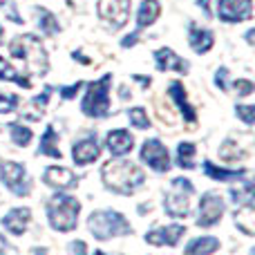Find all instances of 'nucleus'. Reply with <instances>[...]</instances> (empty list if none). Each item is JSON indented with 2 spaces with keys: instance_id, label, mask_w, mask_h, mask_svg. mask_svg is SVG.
I'll return each mask as SVG.
<instances>
[{
  "instance_id": "24",
  "label": "nucleus",
  "mask_w": 255,
  "mask_h": 255,
  "mask_svg": "<svg viewBox=\"0 0 255 255\" xmlns=\"http://www.w3.org/2000/svg\"><path fill=\"white\" fill-rule=\"evenodd\" d=\"M0 79H2V81H13V83H18L20 88H25V90L31 88V81L27 79V76L18 74V72L13 70L11 63L4 61V58H0Z\"/></svg>"
},
{
  "instance_id": "32",
  "label": "nucleus",
  "mask_w": 255,
  "mask_h": 255,
  "mask_svg": "<svg viewBox=\"0 0 255 255\" xmlns=\"http://www.w3.org/2000/svg\"><path fill=\"white\" fill-rule=\"evenodd\" d=\"M235 112H238V117L244 121V124L251 126L255 121V108L253 106H238V110H235Z\"/></svg>"
},
{
  "instance_id": "3",
  "label": "nucleus",
  "mask_w": 255,
  "mask_h": 255,
  "mask_svg": "<svg viewBox=\"0 0 255 255\" xmlns=\"http://www.w3.org/2000/svg\"><path fill=\"white\" fill-rule=\"evenodd\" d=\"M79 211H81V204L76 202V197H70L65 193H58L49 199L47 204V215L49 222L56 231H67L76 229V220H79Z\"/></svg>"
},
{
  "instance_id": "15",
  "label": "nucleus",
  "mask_w": 255,
  "mask_h": 255,
  "mask_svg": "<svg viewBox=\"0 0 255 255\" xmlns=\"http://www.w3.org/2000/svg\"><path fill=\"white\" fill-rule=\"evenodd\" d=\"M45 184L54 186V188H70V186L76 184V177L70 168H61V166H52L45 170L43 175Z\"/></svg>"
},
{
  "instance_id": "2",
  "label": "nucleus",
  "mask_w": 255,
  "mask_h": 255,
  "mask_svg": "<svg viewBox=\"0 0 255 255\" xmlns=\"http://www.w3.org/2000/svg\"><path fill=\"white\" fill-rule=\"evenodd\" d=\"M103 184L110 190L121 195H130L136 186L143 184V170L139 166H134L132 161H126V159H115V161H108L101 170Z\"/></svg>"
},
{
  "instance_id": "13",
  "label": "nucleus",
  "mask_w": 255,
  "mask_h": 255,
  "mask_svg": "<svg viewBox=\"0 0 255 255\" xmlns=\"http://www.w3.org/2000/svg\"><path fill=\"white\" fill-rule=\"evenodd\" d=\"M29 220H31L29 208H13V211H9L7 215L2 217V226L11 235H22L27 231Z\"/></svg>"
},
{
  "instance_id": "10",
  "label": "nucleus",
  "mask_w": 255,
  "mask_h": 255,
  "mask_svg": "<svg viewBox=\"0 0 255 255\" xmlns=\"http://www.w3.org/2000/svg\"><path fill=\"white\" fill-rule=\"evenodd\" d=\"M224 215V199L215 193H206L199 202V217L197 224L199 226H213L222 220Z\"/></svg>"
},
{
  "instance_id": "20",
  "label": "nucleus",
  "mask_w": 255,
  "mask_h": 255,
  "mask_svg": "<svg viewBox=\"0 0 255 255\" xmlns=\"http://www.w3.org/2000/svg\"><path fill=\"white\" fill-rule=\"evenodd\" d=\"M159 13H161V7H159L157 0H143L139 7V16H136V27L143 29V27L152 25L159 18Z\"/></svg>"
},
{
  "instance_id": "42",
  "label": "nucleus",
  "mask_w": 255,
  "mask_h": 255,
  "mask_svg": "<svg viewBox=\"0 0 255 255\" xmlns=\"http://www.w3.org/2000/svg\"><path fill=\"white\" fill-rule=\"evenodd\" d=\"M94 255H106V253H103V251H94Z\"/></svg>"
},
{
  "instance_id": "27",
  "label": "nucleus",
  "mask_w": 255,
  "mask_h": 255,
  "mask_svg": "<svg viewBox=\"0 0 255 255\" xmlns=\"http://www.w3.org/2000/svg\"><path fill=\"white\" fill-rule=\"evenodd\" d=\"M251 217H253V204H247V206H244L240 213H235V222H238L240 229H242L244 233H249V235H253V222H251Z\"/></svg>"
},
{
  "instance_id": "5",
  "label": "nucleus",
  "mask_w": 255,
  "mask_h": 255,
  "mask_svg": "<svg viewBox=\"0 0 255 255\" xmlns=\"http://www.w3.org/2000/svg\"><path fill=\"white\" fill-rule=\"evenodd\" d=\"M110 85H112V76L106 74L99 81L90 83L88 94L83 99V112L88 117H106L110 110Z\"/></svg>"
},
{
  "instance_id": "7",
  "label": "nucleus",
  "mask_w": 255,
  "mask_h": 255,
  "mask_svg": "<svg viewBox=\"0 0 255 255\" xmlns=\"http://www.w3.org/2000/svg\"><path fill=\"white\" fill-rule=\"evenodd\" d=\"M99 18L112 29H121L130 18V0H99Z\"/></svg>"
},
{
  "instance_id": "31",
  "label": "nucleus",
  "mask_w": 255,
  "mask_h": 255,
  "mask_svg": "<svg viewBox=\"0 0 255 255\" xmlns=\"http://www.w3.org/2000/svg\"><path fill=\"white\" fill-rule=\"evenodd\" d=\"M0 9L4 11V16H7L9 20L22 22V18L18 16V11H16V2H13V0H0Z\"/></svg>"
},
{
  "instance_id": "23",
  "label": "nucleus",
  "mask_w": 255,
  "mask_h": 255,
  "mask_svg": "<svg viewBox=\"0 0 255 255\" xmlns=\"http://www.w3.org/2000/svg\"><path fill=\"white\" fill-rule=\"evenodd\" d=\"M204 172H206L211 179H217V181H233V179H240V177L244 175V170H226V168H217L213 161L204 163Z\"/></svg>"
},
{
  "instance_id": "38",
  "label": "nucleus",
  "mask_w": 255,
  "mask_h": 255,
  "mask_svg": "<svg viewBox=\"0 0 255 255\" xmlns=\"http://www.w3.org/2000/svg\"><path fill=\"white\" fill-rule=\"evenodd\" d=\"M136 38H139V31H134V34L126 36V38H124V43H121V45H124V47H132V45H134V40H136Z\"/></svg>"
},
{
  "instance_id": "14",
  "label": "nucleus",
  "mask_w": 255,
  "mask_h": 255,
  "mask_svg": "<svg viewBox=\"0 0 255 255\" xmlns=\"http://www.w3.org/2000/svg\"><path fill=\"white\" fill-rule=\"evenodd\" d=\"M154 61H157V67L161 72H168V70H175V72H188V65H186L184 61H181L179 56H177L175 52H172L170 47H161L154 52Z\"/></svg>"
},
{
  "instance_id": "21",
  "label": "nucleus",
  "mask_w": 255,
  "mask_h": 255,
  "mask_svg": "<svg viewBox=\"0 0 255 255\" xmlns=\"http://www.w3.org/2000/svg\"><path fill=\"white\" fill-rule=\"evenodd\" d=\"M220 249V240L215 238H197L186 247V255H211Z\"/></svg>"
},
{
  "instance_id": "11",
  "label": "nucleus",
  "mask_w": 255,
  "mask_h": 255,
  "mask_svg": "<svg viewBox=\"0 0 255 255\" xmlns=\"http://www.w3.org/2000/svg\"><path fill=\"white\" fill-rule=\"evenodd\" d=\"M220 18L224 22H240L249 20L253 16L251 0H220Z\"/></svg>"
},
{
  "instance_id": "19",
  "label": "nucleus",
  "mask_w": 255,
  "mask_h": 255,
  "mask_svg": "<svg viewBox=\"0 0 255 255\" xmlns=\"http://www.w3.org/2000/svg\"><path fill=\"white\" fill-rule=\"evenodd\" d=\"M188 40H190V47L197 54H206L213 47V43H215L211 31L202 29V27H195V25H190V29H188Z\"/></svg>"
},
{
  "instance_id": "36",
  "label": "nucleus",
  "mask_w": 255,
  "mask_h": 255,
  "mask_svg": "<svg viewBox=\"0 0 255 255\" xmlns=\"http://www.w3.org/2000/svg\"><path fill=\"white\" fill-rule=\"evenodd\" d=\"M72 251H74V255H88V251H85V242H74L72 244Z\"/></svg>"
},
{
  "instance_id": "26",
  "label": "nucleus",
  "mask_w": 255,
  "mask_h": 255,
  "mask_svg": "<svg viewBox=\"0 0 255 255\" xmlns=\"http://www.w3.org/2000/svg\"><path fill=\"white\" fill-rule=\"evenodd\" d=\"M193 157H195V145L193 143H179V148H177V163H179L181 168H186V170H190V168L195 166Z\"/></svg>"
},
{
  "instance_id": "34",
  "label": "nucleus",
  "mask_w": 255,
  "mask_h": 255,
  "mask_svg": "<svg viewBox=\"0 0 255 255\" xmlns=\"http://www.w3.org/2000/svg\"><path fill=\"white\" fill-rule=\"evenodd\" d=\"M81 85H83V83H74V85H70V88H63V90H61V97H63V99L76 97V92L81 90Z\"/></svg>"
},
{
  "instance_id": "40",
  "label": "nucleus",
  "mask_w": 255,
  "mask_h": 255,
  "mask_svg": "<svg viewBox=\"0 0 255 255\" xmlns=\"http://www.w3.org/2000/svg\"><path fill=\"white\" fill-rule=\"evenodd\" d=\"M247 40H249V45H253V31H249L247 34Z\"/></svg>"
},
{
  "instance_id": "8",
  "label": "nucleus",
  "mask_w": 255,
  "mask_h": 255,
  "mask_svg": "<svg viewBox=\"0 0 255 255\" xmlns=\"http://www.w3.org/2000/svg\"><path fill=\"white\" fill-rule=\"evenodd\" d=\"M0 175H2V181L13 195L22 197V195H29V179H27V170L25 166L13 161H4L0 166Z\"/></svg>"
},
{
  "instance_id": "37",
  "label": "nucleus",
  "mask_w": 255,
  "mask_h": 255,
  "mask_svg": "<svg viewBox=\"0 0 255 255\" xmlns=\"http://www.w3.org/2000/svg\"><path fill=\"white\" fill-rule=\"evenodd\" d=\"M217 85H220L222 90H226V70H224V67L217 72Z\"/></svg>"
},
{
  "instance_id": "33",
  "label": "nucleus",
  "mask_w": 255,
  "mask_h": 255,
  "mask_svg": "<svg viewBox=\"0 0 255 255\" xmlns=\"http://www.w3.org/2000/svg\"><path fill=\"white\" fill-rule=\"evenodd\" d=\"M233 85H235V90H238V97H249V94L253 92V83L247 79H238Z\"/></svg>"
},
{
  "instance_id": "41",
  "label": "nucleus",
  "mask_w": 255,
  "mask_h": 255,
  "mask_svg": "<svg viewBox=\"0 0 255 255\" xmlns=\"http://www.w3.org/2000/svg\"><path fill=\"white\" fill-rule=\"evenodd\" d=\"M2 36H4V29H2V27H0V43H2Z\"/></svg>"
},
{
  "instance_id": "35",
  "label": "nucleus",
  "mask_w": 255,
  "mask_h": 255,
  "mask_svg": "<svg viewBox=\"0 0 255 255\" xmlns=\"http://www.w3.org/2000/svg\"><path fill=\"white\" fill-rule=\"evenodd\" d=\"M0 255H16V251L9 247V242L2 238V235H0Z\"/></svg>"
},
{
  "instance_id": "30",
  "label": "nucleus",
  "mask_w": 255,
  "mask_h": 255,
  "mask_svg": "<svg viewBox=\"0 0 255 255\" xmlns=\"http://www.w3.org/2000/svg\"><path fill=\"white\" fill-rule=\"evenodd\" d=\"M18 108V97L16 94H2L0 92V115H7V112L16 110Z\"/></svg>"
},
{
  "instance_id": "28",
  "label": "nucleus",
  "mask_w": 255,
  "mask_h": 255,
  "mask_svg": "<svg viewBox=\"0 0 255 255\" xmlns=\"http://www.w3.org/2000/svg\"><path fill=\"white\" fill-rule=\"evenodd\" d=\"M9 130H11V139H13V143L16 145H29V141H31V130L29 128H25L22 124H13Z\"/></svg>"
},
{
  "instance_id": "25",
  "label": "nucleus",
  "mask_w": 255,
  "mask_h": 255,
  "mask_svg": "<svg viewBox=\"0 0 255 255\" xmlns=\"http://www.w3.org/2000/svg\"><path fill=\"white\" fill-rule=\"evenodd\" d=\"M36 16H38V22H40V29H43V34H47V36H54L58 31V20H56V16H54L52 11H47V9H43V7H38L36 9Z\"/></svg>"
},
{
  "instance_id": "1",
  "label": "nucleus",
  "mask_w": 255,
  "mask_h": 255,
  "mask_svg": "<svg viewBox=\"0 0 255 255\" xmlns=\"http://www.w3.org/2000/svg\"><path fill=\"white\" fill-rule=\"evenodd\" d=\"M9 54L18 61H22L25 72L29 76L47 74V52L40 45V40L34 34H22L9 43Z\"/></svg>"
},
{
  "instance_id": "29",
  "label": "nucleus",
  "mask_w": 255,
  "mask_h": 255,
  "mask_svg": "<svg viewBox=\"0 0 255 255\" xmlns=\"http://www.w3.org/2000/svg\"><path fill=\"white\" fill-rule=\"evenodd\" d=\"M128 117H130L132 126L141 128V130L150 126V121H148V115H145V110H143V108H132V110H130V115H128Z\"/></svg>"
},
{
  "instance_id": "4",
  "label": "nucleus",
  "mask_w": 255,
  "mask_h": 255,
  "mask_svg": "<svg viewBox=\"0 0 255 255\" xmlns=\"http://www.w3.org/2000/svg\"><path fill=\"white\" fill-rule=\"evenodd\" d=\"M90 233L97 240H110L117 235H128L130 233V224L121 213L117 211H97L90 215L88 220Z\"/></svg>"
},
{
  "instance_id": "6",
  "label": "nucleus",
  "mask_w": 255,
  "mask_h": 255,
  "mask_svg": "<svg viewBox=\"0 0 255 255\" xmlns=\"http://www.w3.org/2000/svg\"><path fill=\"white\" fill-rule=\"evenodd\" d=\"M190 195H193V184L184 177L172 181L170 190L166 195V211L172 217H186L190 206Z\"/></svg>"
},
{
  "instance_id": "17",
  "label": "nucleus",
  "mask_w": 255,
  "mask_h": 255,
  "mask_svg": "<svg viewBox=\"0 0 255 255\" xmlns=\"http://www.w3.org/2000/svg\"><path fill=\"white\" fill-rule=\"evenodd\" d=\"M132 145H134V136H132L130 132H126V130H112L110 134H108V148H110V152L117 154V157L130 152Z\"/></svg>"
},
{
  "instance_id": "9",
  "label": "nucleus",
  "mask_w": 255,
  "mask_h": 255,
  "mask_svg": "<svg viewBox=\"0 0 255 255\" xmlns=\"http://www.w3.org/2000/svg\"><path fill=\"white\" fill-rule=\"evenodd\" d=\"M141 159H143V161L157 172L170 170V157H168V150L159 139H148L145 141L143 148H141Z\"/></svg>"
},
{
  "instance_id": "12",
  "label": "nucleus",
  "mask_w": 255,
  "mask_h": 255,
  "mask_svg": "<svg viewBox=\"0 0 255 255\" xmlns=\"http://www.w3.org/2000/svg\"><path fill=\"white\" fill-rule=\"evenodd\" d=\"M184 226L181 224H172V226H163V229H154L152 233L145 235V242L154 244V247H175L179 242V238L184 235Z\"/></svg>"
},
{
  "instance_id": "16",
  "label": "nucleus",
  "mask_w": 255,
  "mask_h": 255,
  "mask_svg": "<svg viewBox=\"0 0 255 255\" xmlns=\"http://www.w3.org/2000/svg\"><path fill=\"white\" fill-rule=\"evenodd\" d=\"M72 154H74V161L79 163V166L92 163L94 159L99 157V143H97V139H94V136H88V139L74 143V148H72Z\"/></svg>"
},
{
  "instance_id": "18",
  "label": "nucleus",
  "mask_w": 255,
  "mask_h": 255,
  "mask_svg": "<svg viewBox=\"0 0 255 255\" xmlns=\"http://www.w3.org/2000/svg\"><path fill=\"white\" fill-rule=\"evenodd\" d=\"M168 94L172 97V101L177 103V108L181 110V115L186 117V121H195L197 119V115H195L193 106L188 103V97H186V90L184 85L179 83V81H175V83H170V88H168Z\"/></svg>"
},
{
  "instance_id": "22",
  "label": "nucleus",
  "mask_w": 255,
  "mask_h": 255,
  "mask_svg": "<svg viewBox=\"0 0 255 255\" xmlns=\"http://www.w3.org/2000/svg\"><path fill=\"white\" fill-rule=\"evenodd\" d=\"M56 141H58L56 132H54V128L49 126L47 130H45L43 139H40V148H38V152H40V154H45V157H52V159H61V150H58Z\"/></svg>"
},
{
  "instance_id": "39",
  "label": "nucleus",
  "mask_w": 255,
  "mask_h": 255,
  "mask_svg": "<svg viewBox=\"0 0 255 255\" xmlns=\"http://www.w3.org/2000/svg\"><path fill=\"white\" fill-rule=\"evenodd\" d=\"M199 4H202V7H204V11L208 13V0H199Z\"/></svg>"
}]
</instances>
